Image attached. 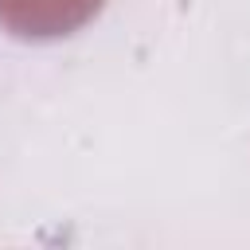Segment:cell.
<instances>
[{"mask_svg": "<svg viewBox=\"0 0 250 250\" xmlns=\"http://www.w3.org/2000/svg\"><path fill=\"white\" fill-rule=\"evenodd\" d=\"M105 0H0V23L20 39H59L102 12Z\"/></svg>", "mask_w": 250, "mask_h": 250, "instance_id": "cell-1", "label": "cell"}]
</instances>
